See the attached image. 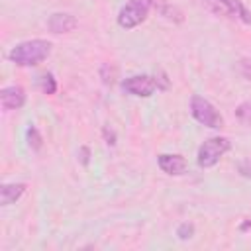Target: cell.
<instances>
[{
    "label": "cell",
    "instance_id": "cell-1",
    "mask_svg": "<svg viewBox=\"0 0 251 251\" xmlns=\"http://www.w3.org/2000/svg\"><path fill=\"white\" fill-rule=\"evenodd\" d=\"M49 53H51V43L47 39H29L18 43L8 53V59L18 67H37L49 57Z\"/></svg>",
    "mask_w": 251,
    "mask_h": 251
},
{
    "label": "cell",
    "instance_id": "cell-2",
    "mask_svg": "<svg viewBox=\"0 0 251 251\" xmlns=\"http://www.w3.org/2000/svg\"><path fill=\"white\" fill-rule=\"evenodd\" d=\"M190 114L198 124H202L206 127H212V129L224 127V116L214 108L212 102H208L200 94H194L190 98Z\"/></svg>",
    "mask_w": 251,
    "mask_h": 251
},
{
    "label": "cell",
    "instance_id": "cell-3",
    "mask_svg": "<svg viewBox=\"0 0 251 251\" xmlns=\"http://www.w3.org/2000/svg\"><path fill=\"white\" fill-rule=\"evenodd\" d=\"M153 8V0H129L126 6H122L118 14V25L124 29H133L139 24H143Z\"/></svg>",
    "mask_w": 251,
    "mask_h": 251
},
{
    "label": "cell",
    "instance_id": "cell-4",
    "mask_svg": "<svg viewBox=\"0 0 251 251\" xmlns=\"http://www.w3.org/2000/svg\"><path fill=\"white\" fill-rule=\"evenodd\" d=\"M229 149H231V143H229L227 137H220V135L210 137V139H206V141L198 147L196 161H198V165H200L202 169H210V167H214V165L222 159V155H226Z\"/></svg>",
    "mask_w": 251,
    "mask_h": 251
},
{
    "label": "cell",
    "instance_id": "cell-5",
    "mask_svg": "<svg viewBox=\"0 0 251 251\" xmlns=\"http://www.w3.org/2000/svg\"><path fill=\"white\" fill-rule=\"evenodd\" d=\"M122 90L131 96L147 98V96H153V92L157 90V84H155V78L149 75H135L122 80Z\"/></svg>",
    "mask_w": 251,
    "mask_h": 251
},
{
    "label": "cell",
    "instance_id": "cell-6",
    "mask_svg": "<svg viewBox=\"0 0 251 251\" xmlns=\"http://www.w3.org/2000/svg\"><path fill=\"white\" fill-rule=\"evenodd\" d=\"M157 163H159V169L171 176H178V175H184L186 169H188V163L182 155L178 153H161L157 157Z\"/></svg>",
    "mask_w": 251,
    "mask_h": 251
},
{
    "label": "cell",
    "instance_id": "cell-7",
    "mask_svg": "<svg viewBox=\"0 0 251 251\" xmlns=\"http://www.w3.org/2000/svg\"><path fill=\"white\" fill-rule=\"evenodd\" d=\"M25 90L18 84L14 86H4L0 90V102H2V108L4 110H20L24 104H25Z\"/></svg>",
    "mask_w": 251,
    "mask_h": 251
},
{
    "label": "cell",
    "instance_id": "cell-8",
    "mask_svg": "<svg viewBox=\"0 0 251 251\" xmlns=\"http://www.w3.org/2000/svg\"><path fill=\"white\" fill-rule=\"evenodd\" d=\"M76 25H78V20L73 14H67V12H55L47 20V27L53 33H69Z\"/></svg>",
    "mask_w": 251,
    "mask_h": 251
},
{
    "label": "cell",
    "instance_id": "cell-9",
    "mask_svg": "<svg viewBox=\"0 0 251 251\" xmlns=\"http://www.w3.org/2000/svg\"><path fill=\"white\" fill-rule=\"evenodd\" d=\"M153 10H157L159 16H163L165 20L173 22V24H182L184 22V14L178 6L167 2V0H153Z\"/></svg>",
    "mask_w": 251,
    "mask_h": 251
},
{
    "label": "cell",
    "instance_id": "cell-10",
    "mask_svg": "<svg viewBox=\"0 0 251 251\" xmlns=\"http://www.w3.org/2000/svg\"><path fill=\"white\" fill-rule=\"evenodd\" d=\"M25 188H27L25 182H8V184H2L0 186V204L2 206L14 204L16 200L22 198V194L25 192Z\"/></svg>",
    "mask_w": 251,
    "mask_h": 251
},
{
    "label": "cell",
    "instance_id": "cell-11",
    "mask_svg": "<svg viewBox=\"0 0 251 251\" xmlns=\"http://www.w3.org/2000/svg\"><path fill=\"white\" fill-rule=\"evenodd\" d=\"M224 2H226V6L229 8V12L233 14V18H239L243 24L251 25V12L243 6L241 0H224Z\"/></svg>",
    "mask_w": 251,
    "mask_h": 251
},
{
    "label": "cell",
    "instance_id": "cell-12",
    "mask_svg": "<svg viewBox=\"0 0 251 251\" xmlns=\"http://www.w3.org/2000/svg\"><path fill=\"white\" fill-rule=\"evenodd\" d=\"M202 4L210 10V12H214L216 16H224V18H233V14L229 12V8L226 6V2L224 0H202Z\"/></svg>",
    "mask_w": 251,
    "mask_h": 251
},
{
    "label": "cell",
    "instance_id": "cell-13",
    "mask_svg": "<svg viewBox=\"0 0 251 251\" xmlns=\"http://www.w3.org/2000/svg\"><path fill=\"white\" fill-rule=\"evenodd\" d=\"M116 76H118V69L112 65V63H104L100 67V78L106 86H112L116 82Z\"/></svg>",
    "mask_w": 251,
    "mask_h": 251
},
{
    "label": "cell",
    "instance_id": "cell-14",
    "mask_svg": "<svg viewBox=\"0 0 251 251\" xmlns=\"http://www.w3.org/2000/svg\"><path fill=\"white\" fill-rule=\"evenodd\" d=\"M235 118H237L243 126L251 127V100L241 102V104L235 108Z\"/></svg>",
    "mask_w": 251,
    "mask_h": 251
},
{
    "label": "cell",
    "instance_id": "cell-15",
    "mask_svg": "<svg viewBox=\"0 0 251 251\" xmlns=\"http://www.w3.org/2000/svg\"><path fill=\"white\" fill-rule=\"evenodd\" d=\"M25 137H27V145H29L33 151H39V149H41V145H43V137H41V133L37 131L35 126H29V127H27Z\"/></svg>",
    "mask_w": 251,
    "mask_h": 251
},
{
    "label": "cell",
    "instance_id": "cell-16",
    "mask_svg": "<svg viewBox=\"0 0 251 251\" xmlns=\"http://www.w3.org/2000/svg\"><path fill=\"white\" fill-rule=\"evenodd\" d=\"M39 86L45 94H55L57 92V80L53 76V73H45L41 78H39Z\"/></svg>",
    "mask_w": 251,
    "mask_h": 251
},
{
    "label": "cell",
    "instance_id": "cell-17",
    "mask_svg": "<svg viewBox=\"0 0 251 251\" xmlns=\"http://www.w3.org/2000/svg\"><path fill=\"white\" fill-rule=\"evenodd\" d=\"M153 78H155L157 90H169L171 88V80H169V76H167V73L163 69H157L155 75H153Z\"/></svg>",
    "mask_w": 251,
    "mask_h": 251
},
{
    "label": "cell",
    "instance_id": "cell-18",
    "mask_svg": "<svg viewBox=\"0 0 251 251\" xmlns=\"http://www.w3.org/2000/svg\"><path fill=\"white\" fill-rule=\"evenodd\" d=\"M192 235H194V224H190V222H182V224L176 227V237H178V239L186 241V239H190Z\"/></svg>",
    "mask_w": 251,
    "mask_h": 251
},
{
    "label": "cell",
    "instance_id": "cell-19",
    "mask_svg": "<svg viewBox=\"0 0 251 251\" xmlns=\"http://www.w3.org/2000/svg\"><path fill=\"white\" fill-rule=\"evenodd\" d=\"M102 137H104L106 145H110V147H114V145H116V141H118L116 131H114L110 126H104V127H102Z\"/></svg>",
    "mask_w": 251,
    "mask_h": 251
},
{
    "label": "cell",
    "instance_id": "cell-20",
    "mask_svg": "<svg viewBox=\"0 0 251 251\" xmlns=\"http://www.w3.org/2000/svg\"><path fill=\"white\" fill-rule=\"evenodd\" d=\"M237 171H239V175H241V176L251 178V157H249V159L239 161V163H237Z\"/></svg>",
    "mask_w": 251,
    "mask_h": 251
},
{
    "label": "cell",
    "instance_id": "cell-21",
    "mask_svg": "<svg viewBox=\"0 0 251 251\" xmlns=\"http://www.w3.org/2000/svg\"><path fill=\"white\" fill-rule=\"evenodd\" d=\"M239 73H241L247 80H251V59H241V61H239Z\"/></svg>",
    "mask_w": 251,
    "mask_h": 251
},
{
    "label": "cell",
    "instance_id": "cell-22",
    "mask_svg": "<svg viewBox=\"0 0 251 251\" xmlns=\"http://www.w3.org/2000/svg\"><path fill=\"white\" fill-rule=\"evenodd\" d=\"M78 161H80L82 167H86V165L90 163V147L82 145V147L78 149Z\"/></svg>",
    "mask_w": 251,
    "mask_h": 251
},
{
    "label": "cell",
    "instance_id": "cell-23",
    "mask_svg": "<svg viewBox=\"0 0 251 251\" xmlns=\"http://www.w3.org/2000/svg\"><path fill=\"white\" fill-rule=\"evenodd\" d=\"M249 227H251V220H245V222L239 226V229H241V231H247Z\"/></svg>",
    "mask_w": 251,
    "mask_h": 251
}]
</instances>
